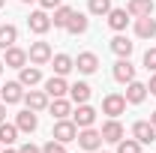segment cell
<instances>
[{"label":"cell","instance_id":"cell-1","mask_svg":"<svg viewBox=\"0 0 156 153\" xmlns=\"http://www.w3.org/2000/svg\"><path fill=\"white\" fill-rule=\"evenodd\" d=\"M75 141H78V147H81V150L96 153L99 147H102V132H99V129H93V126H84V129H78Z\"/></svg>","mask_w":156,"mask_h":153},{"label":"cell","instance_id":"cell-2","mask_svg":"<svg viewBox=\"0 0 156 153\" xmlns=\"http://www.w3.org/2000/svg\"><path fill=\"white\" fill-rule=\"evenodd\" d=\"M51 45L48 42H30V48H27V60L33 63V66H45V63H51Z\"/></svg>","mask_w":156,"mask_h":153},{"label":"cell","instance_id":"cell-3","mask_svg":"<svg viewBox=\"0 0 156 153\" xmlns=\"http://www.w3.org/2000/svg\"><path fill=\"white\" fill-rule=\"evenodd\" d=\"M126 96L123 93H108V96H102V114H108V117H120L123 111H126Z\"/></svg>","mask_w":156,"mask_h":153},{"label":"cell","instance_id":"cell-4","mask_svg":"<svg viewBox=\"0 0 156 153\" xmlns=\"http://www.w3.org/2000/svg\"><path fill=\"white\" fill-rule=\"evenodd\" d=\"M78 135V126L69 120V117H63V120H54V129H51V138H57L63 144H69V141H75Z\"/></svg>","mask_w":156,"mask_h":153},{"label":"cell","instance_id":"cell-5","mask_svg":"<svg viewBox=\"0 0 156 153\" xmlns=\"http://www.w3.org/2000/svg\"><path fill=\"white\" fill-rule=\"evenodd\" d=\"M24 84L21 81H6L3 87H0V102H6V105H15V102H24Z\"/></svg>","mask_w":156,"mask_h":153},{"label":"cell","instance_id":"cell-6","mask_svg":"<svg viewBox=\"0 0 156 153\" xmlns=\"http://www.w3.org/2000/svg\"><path fill=\"white\" fill-rule=\"evenodd\" d=\"M27 27L42 36V33H48L51 30V15H48V9H36V12H30V18H27Z\"/></svg>","mask_w":156,"mask_h":153},{"label":"cell","instance_id":"cell-7","mask_svg":"<svg viewBox=\"0 0 156 153\" xmlns=\"http://www.w3.org/2000/svg\"><path fill=\"white\" fill-rule=\"evenodd\" d=\"M111 75H114V81H120V84H129V81H135V66L129 63V57H117Z\"/></svg>","mask_w":156,"mask_h":153},{"label":"cell","instance_id":"cell-8","mask_svg":"<svg viewBox=\"0 0 156 153\" xmlns=\"http://www.w3.org/2000/svg\"><path fill=\"white\" fill-rule=\"evenodd\" d=\"M72 123H75L78 129H84V126H93V123H96V108H90L87 102H81L75 111H72Z\"/></svg>","mask_w":156,"mask_h":153},{"label":"cell","instance_id":"cell-9","mask_svg":"<svg viewBox=\"0 0 156 153\" xmlns=\"http://www.w3.org/2000/svg\"><path fill=\"white\" fill-rule=\"evenodd\" d=\"M99 132H102V141H111V144H117V141L126 135V132H123V123H120L117 117H108V120L102 123V129H99Z\"/></svg>","mask_w":156,"mask_h":153},{"label":"cell","instance_id":"cell-10","mask_svg":"<svg viewBox=\"0 0 156 153\" xmlns=\"http://www.w3.org/2000/svg\"><path fill=\"white\" fill-rule=\"evenodd\" d=\"M132 138L141 141V144H153V141H156L153 123H150V120H138V123H132Z\"/></svg>","mask_w":156,"mask_h":153},{"label":"cell","instance_id":"cell-11","mask_svg":"<svg viewBox=\"0 0 156 153\" xmlns=\"http://www.w3.org/2000/svg\"><path fill=\"white\" fill-rule=\"evenodd\" d=\"M48 99H51V96L45 93V90H27V93H24V105H27L30 111H45V108L51 105Z\"/></svg>","mask_w":156,"mask_h":153},{"label":"cell","instance_id":"cell-12","mask_svg":"<svg viewBox=\"0 0 156 153\" xmlns=\"http://www.w3.org/2000/svg\"><path fill=\"white\" fill-rule=\"evenodd\" d=\"M75 69L81 72V75H93V72L99 69V57L93 54V51H81V54L75 57Z\"/></svg>","mask_w":156,"mask_h":153},{"label":"cell","instance_id":"cell-13","mask_svg":"<svg viewBox=\"0 0 156 153\" xmlns=\"http://www.w3.org/2000/svg\"><path fill=\"white\" fill-rule=\"evenodd\" d=\"M15 126H18V132H36V126H39V117L36 111H30V108H24V111H18L15 114Z\"/></svg>","mask_w":156,"mask_h":153},{"label":"cell","instance_id":"cell-14","mask_svg":"<svg viewBox=\"0 0 156 153\" xmlns=\"http://www.w3.org/2000/svg\"><path fill=\"white\" fill-rule=\"evenodd\" d=\"M105 18H108V27H111L114 33H123V30H126V24H129V18H132V15L126 12V6H123V9H114V6H111V12H108Z\"/></svg>","mask_w":156,"mask_h":153},{"label":"cell","instance_id":"cell-15","mask_svg":"<svg viewBox=\"0 0 156 153\" xmlns=\"http://www.w3.org/2000/svg\"><path fill=\"white\" fill-rule=\"evenodd\" d=\"M3 63H6L9 69H21V66H27V51L18 48V45H12V48L3 51Z\"/></svg>","mask_w":156,"mask_h":153},{"label":"cell","instance_id":"cell-16","mask_svg":"<svg viewBox=\"0 0 156 153\" xmlns=\"http://www.w3.org/2000/svg\"><path fill=\"white\" fill-rule=\"evenodd\" d=\"M123 96H126V102H129V105H141V102L147 99V84H141V81H129Z\"/></svg>","mask_w":156,"mask_h":153},{"label":"cell","instance_id":"cell-17","mask_svg":"<svg viewBox=\"0 0 156 153\" xmlns=\"http://www.w3.org/2000/svg\"><path fill=\"white\" fill-rule=\"evenodd\" d=\"M45 93L51 96V99L66 96V93H69V84H66V78H63V75H51L48 81H45Z\"/></svg>","mask_w":156,"mask_h":153},{"label":"cell","instance_id":"cell-18","mask_svg":"<svg viewBox=\"0 0 156 153\" xmlns=\"http://www.w3.org/2000/svg\"><path fill=\"white\" fill-rule=\"evenodd\" d=\"M135 36L138 39H153L156 36V18H153V15L135 18Z\"/></svg>","mask_w":156,"mask_h":153},{"label":"cell","instance_id":"cell-19","mask_svg":"<svg viewBox=\"0 0 156 153\" xmlns=\"http://www.w3.org/2000/svg\"><path fill=\"white\" fill-rule=\"evenodd\" d=\"M126 12H129L132 18L153 15V0H129V3H126Z\"/></svg>","mask_w":156,"mask_h":153},{"label":"cell","instance_id":"cell-20","mask_svg":"<svg viewBox=\"0 0 156 153\" xmlns=\"http://www.w3.org/2000/svg\"><path fill=\"white\" fill-rule=\"evenodd\" d=\"M87 27H90V18H87L84 12H72V18H69V24H66V30H69L72 36L87 33Z\"/></svg>","mask_w":156,"mask_h":153},{"label":"cell","instance_id":"cell-21","mask_svg":"<svg viewBox=\"0 0 156 153\" xmlns=\"http://www.w3.org/2000/svg\"><path fill=\"white\" fill-rule=\"evenodd\" d=\"M90 93H93V87H90L87 81H75V84L69 87V99H72L75 105H81V102H87V99H90Z\"/></svg>","mask_w":156,"mask_h":153},{"label":"cell","instance_id":"cell-22","mask_svg":"<svg viewBox=\"0 0 156 153\" xmlns=\"http://www.w3.org/2000/svg\"><path fill=\"white\" fill-rule=\"evenodd\" d=\"M48 108H51V117H54V120H63V117H69V114H72V99L60 96V99H54Z\"/></svg>","mask_w":156,"mask_h":153},{"label":"cell","instance_id":"cell-23","mask_svg":"<svg viewBox=\"0 0 156 153\" xmlns=\"http://www.w3.org/2000/svg\"><path fill=\"white\" fill-rule=\"evenodd\" d=\"M51 63H54V75H63V78L75 69V60L69 57V54H54V57H51Z\"/></svg>","mask_w":156,"mask_h":153},{"label":"cell","instance_id":"cell-24","mask_svg":"<svg viewBox=\"0 0 156 153\" xmlns=\"http://www.w3.org/2000/svg\"><path fill=\"white\" fill-rule=\"evenodd\" d=\"M18 42V27L15 24H0V48L6 51V48H12Z\"/></svg>","mask_w":156,"mask_h":153},{"label":"cell","instance_id":"cell-25","mask_svg":"<svg viewBox=\"0 0 156 153\" xmlns=\"http://www.w3.org/2000/svg\"><path fill=\"white\" fill-rule=\"evenodd\" d=\"M18 72H21L18 81L24 84V87H33V84H39V81H42V69H39V66H21Z\"/></svg>","mask_w":156,"mask_h":153},{"label":"cell","instance_id":"cell-26","mask_svg":"<svg viewBox=\"0 0 156 153\" xmlns=\"http://www.w3.org/2000/svg\"><path fill=\"white\" fill-rule=\"evenodd\" d=\"M132 48H135V42H129L123 33H117V36L111 39V51H114L117 57H129V54H132Z\"/></svg>","mask_w":156,"mask_h":153},{"label":"cell","instance_id":"cell-27","mask_svg":"<svg viewBox=\"0 0 156 153\" xmlns=\"http://www.w3.org/2000/svg\"><path fill=\"white\" fill-rule=\"evenodd\" d=\"M15 141H18V126L3 120V123H0V144H3V147H12Z\"/></svg>","mask_w":156,"mask_h":153},{"label":"cell","instance_id":"cell-28","mask_svg":"<svg viewBox=\"0 0 156 153\" xmlns=\"http://www.w3.org/2000/svg\"><path fill=\"white\" fill-rule=\"evenodd\" d=\"M72 6H63L60 3L57 9H54V18H51V27H60V30H66V24H69V18H72Z\"/></svg>","mask_w":156,"mask_h":153},{"label":"cell","instance_id":"cell-29","mask_svg":"<svg viewBox=\"0 0 156 153\" xmlns=\"http://www.w3.org/2000/svg\"><path fill=\"white\" fill-rule=\"evenodd\" d=\"M87 12L90 15H108L111 12V0H90L87 3Z\"/></svg>","mask_w":156,"mask_h":153},{"label":"cell","instance_id":"cell-30","mask_svg":"<svg viewBox=\"0 0 156 153\" xmlns=\"http://www.w3.org/2000/svg\"><path fill=\"white\" fill-rule=\"evenodd\" d=\"M117 153H141V141H135V138H120L117 141Z\"/></svg>","mask_w":156,"mask_h":153},{"label":"cell","instance_id":"cell-31","mask_svg":"<svg viewBox=\"0 0 156 153\" xmlns=\"http://www.w3.org/2000/svg\"><path fill=\"white\" fill-rule=\"evenodd\" d=\"M42 153H66V144H63V141H57V138H51V141L42 147Z\"/></svg>","mask_w":156,"mask_h":153},{"label":"cell","instance_id":"cell-32","mask_svg":"<svg viewBox=\"0 0 156 153\" xmlns=\"http://www.w3.org/2000/svg\"><path fill=\"white\" fill-rule=\"evenodd\" d=\"M144 69L147 72H156V48H147L144 51Z\"/></svg>","mask_w":156,"mask_h":153},{"label":"cell","instance_id":"cell-33","mask_svg":"<svg viewBox=\"0 0 156 153\" xmlns=\"http://www.w3.org/2000/svg\"><path fill=\"white\" fill-rule=\"evenodd\" d=\"M18 153H42V147H36L33 141H27V144H21V147H18Z\"/></svg>","mask_w":156,"mask_h":153},{"label":"cell","instance_id":"cell-34","mask_svg":"<svg viewBox=\"0 0 156 153\" xmlns=\"http://www.w3.org/2000/svg\"><path fill=\"white\" fill-rule=\"evenodd\" d=\"M60 3H63V0H39V6H42V9H57Z\"/></svg>","mask_w":156,"mask_h":153},{"label":"cell","instance_id":"cell-35","mask_svg":"<svg viewBox=\"0 0 156 153\" xmlns=\"http://www.w3.org/2000/svg\"><path fill=\"white\" fill-rule=\"evenodd\" d=\"M147 93H153V96H156V72L150 75V84H147Z\"/></svg>","mask_w":156,"mask_h":153},{"label":"cell","instance_id":"cell-36","mask_svg":"<svg viewBox=\"0 0 156 153\" xmlns=\"http://www.w3.org/2000/svg\"><path fill=\"white\" fill-rule=\"evenodd\" d=\"M6 120V102H0V123Z\"/></svg>","mask_w":156,"mask_h":153},{"label":"cell","instance_id":"cell-37","mask_svg":"<svg viewBox=\"0 0 156 153\" xmlns=\"http://www.w3.org/2000/svg\"><path fill=\"white\" fill-rule=\"evenodd\" d=\"M150 123H153V129H156V111H153V114H150Z\"/></svg>","mask_w":156,"mask_h":153},{"label":"cell","instance_id":"cell-38","mask_svg":"<svg viewBox=\"0 0 156 153\" xmlns=\"http://www.w3.org/2000/svg\"><path fill=\"white\" fill-rule=\"evenodd\" d=\"M0 153H18V150H12V147H6V150H0Z\"/></svg>","mask_w":156,"mask_h":153},{"label":"cell","instance_id":"cell-39","mask_svg":"<svg viewBox=\"0 0 156 153\" xmlns=\"http://www.w3.org/2000/svg\"><path fill=\"white\" fill-rule=\"evenodd\" d=\"M3 6H6V0H0V9H3Z\"/></svg>","mask_w":156,"mask_h":153},{"label":"cell","instance_id":"cell-40","mask_svg":"<svg viewBox=\"0 0 156 153\" xmlns=\"http://www.w3.org/2000/svg\"><path fill=\"white\" fill-rule=\"evenodd\" d=\"M3 66H6V63H3V60H0V72H3Z\"/></svg>","mask_w":156,"mask_h":153},{"label":"cell","instance_id":"cell-41","mask_svg":"<svg viewBox=\"0 0 156 153\" xmlns=\"http://www.w3.org/2000/svg\"><path fill=\"white\" fill-rule=\"evenodd\" d=\"M21 3H36V0H21Z\"/></svg>","mask_w":156,"mask_h":153},{"label":"cell","instance_id":"cell-42","mask_svg":"<svg viewBox=\"0 0 156 153\" xmlns=\"http://www.w3.org/2000/svg\"><path fill=\"white\" fill-rule=\"evenodd\" d=\"M96 153H102V150H96Z\"/></svg>","mask_w":156,"mask_h":153}]
</instances>
